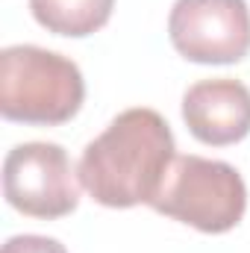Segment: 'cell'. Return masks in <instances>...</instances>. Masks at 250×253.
I'll list each match as a JSON object with an SVG mask.
<instances>
[{
  "label": "cell",
  "mask_w": 250,
  "mask_h": 253,
  "mask_svg": "<svg viewBox=\"0 0 250 253\" xmlns=\"http://www.w3.org/2000/svg\"><path fill=\"white\" fill-rule=\"evenodd\" d=\"M174 132L147 106L126 109L85 144L77 174L83 189L100 206L129 209L150 203L174 162Z\"/></svg>",
  "instance_id": "cell-1"
},
{
  "label": "cell",
  "mask_w": 250,
  "mask_h": 253,
  "mask_svg": "<svg viewBox=\"0 0 250 253\" xmlns=\"http://www.w3.org/2000/svg\"><path fill=\"white\" fill-rule=\"evenodd\" d=\"M85 97L77 62L36 44H12L0 53V115L6 121L56 126L71 121Z\"/></svg>",
  "instance_id": "cell-2"
},
{
  "label": "cell",
  "mask_w": 250,
  "mask_h": 253,
  "mask_svg": "<svg viewBox=\"0 0 250 253\" xmlns=\"http://www.w3.org/2000/svg\"><path fill=\"white\" fill-rule=\"evenodd\" d=\"M147 206L200 233L218 236L230 233L245 218L248 186L233 165L188 153L174 156L156 197Z\"/></svg>",
  "instance_id": "cell-3"
},
{
  "label": "cell",
  "mask_w": 250,
  "mask_h": 253,
  "mask_svg": "<svg viewBox=\"0 0 250 253\" xmlns=\"http://www.w3.org/2000/svg\"><path fill=\"white\" fill-rule=\"evenodd\" d=\"M80 174L53 141H27L6 153L3 194L12 209L30 218H62L80 206Z\"/></svg>",
  "instance_id": "cell-4"
},
{
  "label": "cell",
  "mask_w": 250,
  "mask_h": 253,
  "mask_svg": "<svg viewBox=\"0 0 250 253\" xmlns=\"http://www.w3.org/2000/svg\"><path fill=\"white\" fill-rule=\"evenodd\" d=\"M168 36L188 62H242L250 53L248 0H177L168 15Z\"/></svg>",
  "instance_id": "cell-5"
},
{
  "label": "cell",
  "mask_w": 250,
  "mask_h": 253,
  "mask_svg": "<svg viewBox=\"0 0 250 253\" xmlns=\"http://www.w3.org/2000/svg\"><path fill=\"white\" fill-rule=\"evenodd\" d=\"M183 121L203 144H236L250 132V88L233 77L200 80L183 94Z\"/></svg>",
  "instance_id": "cell-6"
},
{
  "label": "cell",
  "mask_w": 250,
  "mask_h": 253,
  "mask_svg": "<svg viewBox=\"0 0 250 253\" xmlns=\"http://www.w3.org/2000/svg\"><path fill=\"white\" fill-rule=\"evenodd\" d=\"M115 0H30L33 18L53 36L85 39L109 24Z\"/></svg>",
  "instance_id": "cell-7"
},
{
  "label": "cell",
  "mask_w": 250,
  "mask_h": 253,
  "mask_svg": "<svg viewBox=\"0 0 250 253\" xmlns=\"http://www.w3.org/2000/svg\"><path fill=\"white\" fill-rule=\"evenodd\" d=\"M3 253H68L62 242L56 239H47V236H12L6 245H3Z\"/></svg>",
  "instance_id": "cell-8"
}]
</instances>
